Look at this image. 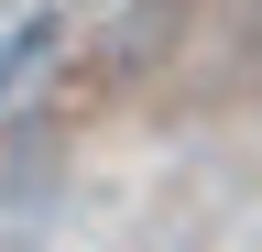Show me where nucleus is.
<instances>
[{
	"instance_id": "obj_1",
	"label": "nucleus",
	"mask_w": 262,
	"mask_h": 252,
	"mask_svg": "<svg viewBox=\"0 0 262 252\" xmlns=\"http://www.w3.org/2000/svg\"><path fill=\"white\" fill-rule=\"evenodd\" d=\"M55 55H66V11H33L0 33V143L33 121V99H44V77H55Z\"/></svg>"
}]
</instances>
